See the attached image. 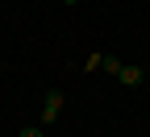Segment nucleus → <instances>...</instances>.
Returning <instances> with one entry per match:
<instances>
[{
    "mask_svg": "<svg viewBox=\"0 0 150 137\" xmlns=\"http://www.w3.org/2000/svg\"><path fill=\"white\" fill-rule=\"evenodd\" d=\"M63 112V91H46V104H42V125H54Z\"/></svg>",
    "mask_w": 150,
    "mask_h": 137,
    "instance_id": "nucleus-1",
    "label": "nucleus"
},
{
    "mask_svg": "<svg viewBox=\"0 0 150 137\" xmlns=\"http://www.w3.org/2000/svg\"><path fill=\"white\" fill-rule=\"evenodd\" d=\"M117 79H121L125 87H142V79H146V71H142V67H134V63H121V71H117Z\"/></svg>",
    "mask_w": 150,
    "mask_h": 137,
    "instance_id": "nucleus-2",
    "label": "nucleus"
},
{
    "mask_svg": "<svg viewBox=\"0 0 150 137\" xmlns=\"http://www.w3.org/2000/svg\"><path fill=\"white\" fill-rule=\"evenodd\" d=\"M100 67H104L108 75H117V71H121V58H112V54H104V58H100Z\"/></svg>",
    "mask_w": 150,
    "mask_h": 137,
    "instance_id": "nucleus-3",
    "label": "nucleus"
},
{
    "mask_svg": "<svg viewBox=\"0 0 150 137\" xmlns=\"http://www.w3.org/2000/svg\"><path fill=\"white\" fill-rule=\"evenodd\" d=\"M17 137H42V129H38V125H25L21 133H17Z\"/></svg>",
    "mask_w": 150,
    "mask_h": 137,
    "instance_id": "nucleus-4",
    "label": "nucleus"
},
{
    "mask_svg": "<svg viewBox=\"0 0 150 137\" xmlns=\"http://www.w3.org/2000/svg\"><path fill=\"white\" fill-rule=\"evenodd\" d=\"M67 4H79V0H67Z\"/></svg>",
    "mask_w": 150,
    "mask_h": 137,
    "instance_id": "nucleus-5",
    "label": "nucleus"
}]
</instances>
